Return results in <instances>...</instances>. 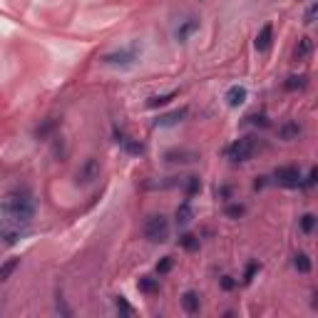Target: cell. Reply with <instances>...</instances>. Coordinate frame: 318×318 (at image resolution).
Masks as SVG:
<instances>
[{"instance_id": "24", "label": "cell", "mask_w": 318, "mask_h": 318, "mask_svg": "<svg viewBox=\"0 0 318 318\" xmlns=\"http://www.w3.org/2000/svg\"><path fill=\"white\" fill-rule=\"evenodd\" d=\"M18 266H20V259H15V256H13V259H8L5 263H0V284H3V281H8V279L15 274V268H18Z\"/></svg>"}, {"instance_id": "7", "label": "cell", "mask_w": 318, "mask_h": 318, "mask_svg": "<svg viewBox=\"0 0 318 318\" xmlns=\"http://www.w3.org/2000/svg\"><path fill=\"white\" fill-rule=\"evenodd\" d=\"M199 159V154L194 152V149H179V147H174V149H167L164 152V162L167 164H189V162H197Z\"/></svg>"}, {"instance_id": "17", "label": "cell", "mask_w": 318, "mask_h": 318, "mask_svg": "<svg viewBox=\"0 0 318 318\" xmlns=\"http://www.w3.org/2000/svg\"><path fill=\"white\" fill-rule=\"evenodd\" d=\"M176 244H179V249H184V251H189V254H194V251H199L202 249V241H199V236L197 234H181L179 239H176Z\"/></svg>"}, {"instance_id": "13", "label": "cell", "mask_w": 318, "mask_h": 318, "mask_svg": "<svg viewBox=\"0 0 318 318\" xmlns=\"http://www.w3.org/2000/svg\"><path fill=\"white\" fill-rule=\"evenodd\" d=\"M246 97H249V89L244 85H232L226 89V95H224V100H226V105L236 110V107H241L244 102H246Z\"/></svg>"}, {"instance_id": "29", "label": "cell", "mask_w": 318, "mask_h": 318, "mask_svg": "<svg viewBox=\"0 0 318 318\" xmlns=\"http://www.w3.org/2000/svg\"><path fill=\"white\" fill-rule=\"evenodd\" d=\"M115 308L122 316H132V313H134V308L129 306V301H127L124 296H115Z\"/></svg>"}, {"instance_id": "26", "label": "cell", "mask_w": 318, "mask_h": 318, "mask_svg": "<svg viewBox=\"0 0 318 318\" xmlns=\"http://www.w3.org/2000/svg\"><path fill=\"white\" fill-rule=\"evenodd\" d=\"M119 147H122L124 152L134 154V157H140V154L145 152V147H142V142H137V140H132V137H124V140L119 142Z\"/></svg>"}, {"instance_id": "12", "label": "cell", "mask_w": 318, "mask_h": 318, "mask_svg": "<svg viewBox=\"0 0 318 318\" xmlns=\"http://www.w3.org/2000/svg\"><path fill=\"white\" fill-rule=\"evenodd\" d=\"M202 28V23H199V18H187V20H181L179 23V28L174 32V37H176V42H187L197 30Z\"/></svg>"}, {"instance_id": "32", "label": "cell", "mask_w": 318, "mask_h": 318, "mask_svg": "<svg viewBox=\"0 0 318 318\" xmlns=\"http://www.w3.org/2000/svg\"><path fill=\"white\" fill-rule=\"evenodd\" d=\"M219 286H221V291H226V293H229V291H234L236 286H239V281H236L234 276L226 274V276H221V279H219Z\"/></svg>"}, {"instance_id": "22", "label": "cell", "mask_w": 318, "mask_h": 318, "mask_svg": "<svg viewBox=\"0 0 318 318\" xmlns=\"http://www.w3.org/2000/svg\"><path fill=\"white\" fill-rule=\"evenodd\" d=\"M316 214H311V211H306L301 219H298V229H301V234H313V229H316Z\"/></svg>"}, {"instance_id": "36", "label": "cell", "mask_w": 318, "mask_h": 318, "mask_svg": "<svg viewBox=\"0 0 318 318\" xmlns=\"http://www.w3.org/2000/svg\"><path fill=\"white\" fill-rule=\"evenodd\" d=\"M58 311L62 313V316H70V313H72V311L65 306V301H62V298H58Z\"/></svg>"}, {"instance_id": "18", "label": "cell", "mask_w": 318, "mask_h": 318, "mask_svg": "<svg viewBox=\"0 0 318 318\" xmlns=\"http://www.w3.org/2000/svg\"><path fill=\"white\" fill-rule=\"evenodd\" d=\"M306 87H308V77L306 75H291V77L284 80V89L286 92H301Z\"/></svg>"}, {"instance_id": "10", "label": "cell", "mask_w": 318, "mask_h": 318, "mask_svg": "<svg viewBox=\"0 0 318 318\" xmlns=\"http://www.w3.org/2000/svg\"><path fill=\"white\" fill-rule=\"evenodd\" d=\"M179 303H181L184 313H189V316H197L202 311V296H199V291H192V289L184 291L181 298H179Z\"/></svg>"}, {"instance_id": "14", "label": "cell", "mask_w": 318, "mask_h": 318, "mask_svg": "<svg viewBox=\"0 0 318 318\" xmlns=\"http://www.w3.org/2000/svg\"><path fill=\"white\" fill-rule=\"evenodd\" d=\"M313 55V40L311 37H301L298 42H296V48H293V60L296 62H303V60H308Z\"/></svg>"}, {"instance_id": "27", "label": "cell", "mask_w": 318, "mask_h": 318, "mask_svg": "<svg viewBox=\"0 0 318 318\" xmlns=\"http://www.w3.org/2000/svg\"><path fill=\"white\" fill-rule=\"evenodd\" d=\"M261 271V261H249V263H246V268H244V276H241V284H251V281H254V276H256V274H259Z\"/></svg>"}, {"instance_id": "15", "label": "cell", "mask_w": 318, "mask_h": 318, "mask_svg": "<svg viewBox=\"0 0 318 318\" xmlns=\"http://www.w3.org/2000/svg\"><path fill=\"white\" fill-rule=\"evenodd\" d=\"M192 219H194V209H192V202L187 199V202H181L179 206H176V211H174V221H176V226H187Z\"/></svg>"}, {"instance_id": "35", "label": "cell", "mask_w": 318, "mask_h": 318, "mask_svg": "<svg viewBox=\"0 0 318 318\" xmlns=\"http://www.w3.org/2000/svg\"><path fill=\"white\" fill-rule=\"evenodd\" d=\"M232 187H229V184H226V187H219V189H216V197H219V199H224V202H229V199H232Z\"/></svg>"}, {"instance_id": "37", "label": "cell", "mask_w": 318, "mask_h": 318, "mask_svg": "<svg viewBox=\"0 0 318 318\" xmlns=\"http://www.w3.org/2000/svg\"><path fill=\"white\" fill-rule=\"evenodd\" d=\"M266 179H268V176H256V181H254V189H256V192L266 187Z\"/></svg>"}, {"instance_id": "31", "label": "cell", "mask_w": 318, "mask_h": 318, "mask_svg": "<svg viewBox=\"0 0 318 318\" xmlns=\"http://www.w3.org/2000/svg\"><path fill=\"white\" fill-rule=\"evenodd\" d=\"M246 119H249V122H251L254 127H261V129H266V127H271V122H268V117H266V115H259V112H256V115H249V117H246Z\"/></svg>"}, {"instance_id": "28", "label": "cell", "mask_w": 318, "mask_h": 318, "mask_svg": "<svg viewBox=\"0 0 318 318\" xmlns=\"http://www.w3.org/2000/svg\"><path fill=\"white\" fill-rule=\"evenodd\" d=\"M174 97H176V92H167V95H157V97H149L147 100V107H164V105H169Z\"/></svg>"}, {"instance_id": "1", "label": "cell", "mask_w": 318, "mask_h": 318, "mask_svg": "<svg viewBox=\"0 0 318 318\" xmlns=\"http://www.w3.org/2000/svg\"><path fill=\"white\" fill-rule=\"evenodd\" d=\"M3 214L8 216L10 224H15V226H28L30 221L35 219V202H32V197L25 194V192L8 194L5 202H3Z\"/></svg>"}, {"instance_id": "5", "label": "cell", "mask_w": 318, "mask_h": 318, "mask_svg": "<svg viewBox=\"0 0 318 318\" xmlns=\"http://www.w3.org/2000/svg\"><path fill=\"white\" fill-rule=\"evenodd\" d=\"M274 184L284 187V189H301V181H303V174L296 164H284V167H276L274 169Z\"/></svg>"}, {"instance_id": "25", "label": "cell", "mask_w": 318, "mask_h": 318, "mask_svg": "<svg viewBox=\"0 0 318 318\" xmlns=\"http://www.w3.org/2000/svg\"><path fill=\"white\" fill-rule=\"evenodd\" d=\"M20 236H23L20 229H3V232H0V244H3V246H15Z\"/></svg>"}, {"instance_id": "23", "label": "cell", "mask_w": 318, "mask_h": 318, "mask_svg": "<svg viewBox=\"0 0 318 318\" xmlns=\"http://www.w3.org/2000/svg\"><path fill=\"white\" fill-rule=\"evenodd\" d=\"M244 214H246V204L241 202H229L224 206V216L226 219H241Z\"/></svg>"}, {"instance_id": "20", "label": "cell", "mask_w": 318, "mask_h": 318, "mask_svg": "<svg viewBox=\"0 0 318 318\" xmlns=\"http://www.w3.org/2000/svg\"><path fill=\"white\" fill-rule=\"evenodd\" d=\"M58 127H60V122L55 119V117H50V119H45V122L35 129V137H37V140H48V137H50Z\"/></svg>"}, {"instance_id": "4", "label": "cell", "mask_w": 318, "mask_h": 318, "mask_svg": "<svg viewBox=\"0 0 318 318\" xmlns=\"http://www.w3.org/2000/svg\"><path fill=\"white\" fill-rule=\"evenodd\" d=\"M142 234L149 244H164L169 241V234H172V224L164 214H149L145 219V226H142Z\"/></svg>"}, {"instance_id": "34", "label": "cell", "mask_w": 318, "mask_h": 318, "mask_svg": "<svg viewBox=\"0 0 318 318\" xmlns=\"http://www.w3.org/2000/svg\"><path fill=\"white\" fill-rule=\"evenodd\" d=\"M316 176H318V169L316 167H311V172H308V176L301 181V189H311L313 184H316Z\"/></svg>"}, {"instance_id": "3", "label": "cell", "mask_w": 318, "mask_h": 318, "mask_svg": "<svg viewBox=\"0 0 318 318\" xmlns=\"http://www.w3.org/2000/svg\"><path fill=\"white\" fill-rule=\"evenodd\" d=\"M142 55V45H137V42H132V45H124V48H117L112 53H107V55H102V65H107V67H119V70H127V67H132V65H137V60Z\"/></svg>"}, {"instance_id": "16", "label": "cell", "mask_w": 318, "mask_h": 318, "mask_svg": "<svg viewBox=\"0 0 318 318\" xmlns=\"http://www.w3.org/2000/svg\"><path fill=\"white\" fill-rule=\"evenodd\" d=\"M137 289H140V293H145V296H154V293L162 291V284H159V279H154V276H140Z\"/></svg>"}, {"instance_id": "19", "label": "cell", "mask_w": 318, "mask_h": 318, "mask_svg": "<svg viewBox=\"0 0 318 318\" xmlns=\"http://www.w3.org/2000/svg\"><path fill=\"white\" fill-rule=\"evenodd\" d=\"M293 268H296L298 274H311V271H313V261H311L308 254L298 251V254L293 256Z\"/></svg>"}, {"instance_id": "21", "label": "cell", "mask_w": 318, "mask_h": 318, "mask_svg": "<svg viewBox=\"0 0 318 318\" xmlns=\"http://www.w3.org/2000/svg\"><path fill=\"white\" fill-rule=\"evenodd\" d=\"M202 192V179L199 176H187V181H184V194H187V199H192V197H197Z\"/></svg>"}, {"instance_id": "30", "label": "cell", "mask_w": 318, "mask_h": 318, "mask_svg": "<svg viewBox=\"0 0 318 318\" xmlns=\"http://www.w3.org/2000/svg\"><path fill=\"white\" fill-rule=\"evenodd\" d=\"M172 268H174V259H172V256H162L159 263H157V276H167Z\"/></svg>"}, {"instance_id": "33", "label": "cell", "mask_w": 318, "mask_h": 318, "mask_svg": "<svg viewBox=\"0 0 318 318\" xmlns=\"http://www.w3.org/2000/svg\"><path fill=\"white\" fill-rule=\"evenodd\" d=\"M316 13H318V5H308V10H306V15H303V25H313L316 23Z\"/></svg>"}, {"instance_id": "11", "label": "cell", "mask_w": 318, "mask_h": 318, "mask_svg": "<svg viewBox=\"0 0 318 318\" xmlns=\"http://www.w3.org/2000/svg\"><path fill=\"white\" fill-rule=\"evenodd\" d=\"M189 115V107H179V110H172V112H167V115H159L154 119V127H176L179 122H184Z\"/></svg>"}, {"instance_id": "9", "label": "cell", "mask_w": 318, "mask_h": 318, "mask_svg": "<svg viewBox=\"0 0 318 318\" xmlns=\"http://www.w3.org/2000/svg\"><path fill=\"white\" fill-rule=\"evenodd\" d=\"M271 45H274V23H263L261 30L256 32L254 48H256V53H268Z\"/></svg>"}, {"instance_id": "8", "label": "cell", "mask_w": 318, "mask_h": 318, "mask_svg": "<svg viewBox=\"0 0 318 318\" xmlns=\"http://www.w3.org/2000/svg\"><path fill=\"white\" fill-rule=\"evenodd\" d=\"M276 134H279V140H281V142H293V140H298V137L303 134V127H301L296 119H286V122H281V124H279Z\"/></svg>"}, {"instance_id": "2", "label": "cell", "mask_w": 318, "mask_h": 318, "mask_svg": "<svg viewBox=\"0 0 318 318\" xmlns=\"http://www.w3.org/2000/svg\"><path fill=\"white\" fill-rule=\"evenodd\" d=\"M259 149H261V140H259V137L246 134V137L234 140L232 145L224 149V154H226V159L234 162V164H244V162H249V159H251Z\"/></svg>"}, {"instance_id": "6", "label": "cell", "mask_w": 318, "mask_h": 318, "mask_svg": "<svg viewBox=\"0 0 318 318\" xmlns=\"http://www.w3.org/2000/svg\"><path fill=\"white\" fill-rule=\"evenodd\" d=\"M95 179H100V162L95 157H87L77 169V184H92Z\"/></svg>"}]
</instances>
